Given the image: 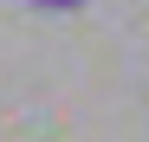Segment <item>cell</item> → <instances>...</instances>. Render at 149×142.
I'll return each instance as SVG.
<instances>
[{
	"instance_id": "cell-1",
	"label": "cell",
	"mask_w": 149,
	"mask_h": 142,
	"mask_svg": "<svg viewBox=\"0 0 149 142\" xmlns=\"http://www.w3.org/2000/svg\"><path fill=\"white\" fill-rule=\"evenodd\" d=\"M39 7H71V0H39Z\"/></svg>"
}]
</instances>
